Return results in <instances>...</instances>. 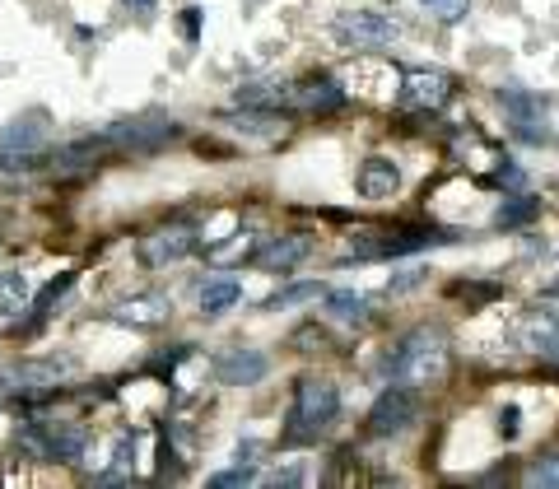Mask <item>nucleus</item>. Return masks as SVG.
Instances as JSON below:
<instances>
[{
  "label": "nucleus",
  "instance_id": "obj_29",
  "mask_svg": "<svg viewBox=\"0 0 559 489\" xmlns=\"http://www.w3.org/2000/svg\"><path fill=\"white\" fill-rule=\"evenodd\" d=\"M122 5H126V10H136L140 19H150V14L159 10V0H122Z\"/></svg>",
  "mask_w": 559,
  "mask_h": 489
},
{
  "label": "nucleus",
  "instance_id": "obj_8",
  "mask_svg": "<svg viewBox=\"0 0 559 489\" xmlns=\"http://www.w3.org/2000/svg\"><path fill=\"white\" fill-rule=\"evenodd\" d=\"M396 187H401V168H396L387 154H369L364 168H359V196L387 201V196H396Z\"/></svg>",
  "mask_w": 559,
  "mask_h": 489
},
{
  "label": "nucleus",
  "instance_id": "obj_5",
  "mask_svg": "<svg viewBox=\"0 0 559 489\" xmlns=\"http://www.w3.org/2000/svg\"><path fill=\"white\" fill-rule=\"evenodd\" d=\"M336 33L345 42H355V47H382V42L396 38V24L378 10H355V14H341L336 19Z\"/></svg>",
  "mask_w": 559,
  "mask_h": 489
},
{
  "label": "nucleus",
  "instance_id": "obj_18",
  "mask_svg": "<svg viewBox=\"0 0 559 489\" xmlns=\"http://www.w3.org/2000/svg\"><path fill=\"white\" fill-rule=\"evenodd\" d=\"M98 154H103V140H75V145H66V150H56L52 163L61 168V173H70V168H89V163H98Z\"/></svg>",
  "mask_w": 559,
  "mask_h": 489
},
{
  "label": "nucleus",
  "instance_id": "obj_11",
  "mask_svg": "<svg viewBox=\"0 0 559 489\" xmlns=\"http://www.w3.org/2000/svg\"><path fill=\"white\" fill-rule=\"evenodd\" d=\"M308 252H313V238L294 233V238H280V243L266 247V252L257 257V266H261V271H271V275H280V271H294Z\"/></svg>",
  "mask_w": 559,
  "mask_h": 489
},
{
  "label": "nucleus",
  "instance_id": "obj_19",
  "mask_svg": "<svg viewBox=\"0 0 559 489\" xmlns=\"http://www.w3.org/2000/svg\"><path fill=\"white\" fill-rule=\"evenodd\" d=\"M5 140H10L14 150H33V145H42V140H47V122H42V112H28V117H19V122L5 131Z\"/></svg>",
  "mask_w": 559,
  "mask_h": 489
},
{
  "label": "nucleus",
  "instance_id": "obj_15",
  "mask_svg": "<svg viewBox=\"0 0 559 489\" xmlns=\"http://www.w3.org/2000/svg\"><path fill=\"white\" fill-rule=\"evenodd\" d=\"M224 122H229L233 131H247L252 140H275V136H285V122H280L275 112H233V117H224Z\"/></svg>",
  "mask_w": 559,
  "mask_h": 489
},
{
  "label": "nucleus",
  "instance_id": "obj_17",
  "mask_svg": "<svg viewBox=\"0 0 559 489\" xmlns=\"http://www.w3.org/2000/svg\"><path fill=\"white\" fill-rule=\"evenodd\" d=\"M536 215H541V201L522 191V196H513V201H508L504 210L494 215V224H499V229H522V224H532Z\"/></svg>",
  "mask_w": 559,
  "mask_h": 489
},
{
  "label": "nucleus",
  "instance_id": "obj_6",
  "mask_svg": "<svg viewBox=\"0 0 559 489\" xmlns=\"http://www.w3.org/2000/svg\"><path fill=\"white\" fill-rule=\"evenodd\" d=\"M448 94H452V84L438 70H410L406 84H401V103L406 108H443Z\"/></svg>",
  "mask_w": 559,
  "mask_h": 489
},
{
  "label": "nucleus",
  "instance_id": "obj_20",
  "mask_svg": "<svg viewBox=\"0 0 559 489\" xmlns=\"http://www.w3.org/2000/svg\"><path fill=\"white\" fill-rule=\"evenodd\" d=\"M19 308H28V280L24 271H5L0 275V317H14Z\"/></svg>",
  "mask_w": 559,
  "mask_h": 489
},
{
  "label": "nucleus",
  "instance_id": "obj_10",
  "mask_svg": "<svg viewBox=\"0 0 559 489\" xmlns=\"http://www.w3.org/2000/svg\"><path fill=\"white\" fill-rule=\"evenodd\" d=\"M294 98L313 112H336L345 103V89L331 80V75H308V80L294 84Z\"/></svg>",
  "mask_w": 559,
  "mask_h": 489
},
{
  "label": "nucleus",
  "instance_id": "obj_26",
  "mask_svg": "<svg viewBox=\"0 0 559 489\" xmlns=\"http://www.w3.org/2000/svg\"><path fill=\"white\" fill-rule=\"evenodd\" d=\"M420 280H424V271H406V275H396V280H392L387 289H392V294H406V289H415Z\"/></svg>",
  "mask_w": 559,
  "mask_h": 489
},
{
  "label": "nucleus",
  "instance_id": "obj_7",
  "mask_svg": "<svg viewBox=\"0 0 559 489\" xmlns=\"http://www.w3.org/2000/svg\"><path fill=\"white\" fill-rule=\"evenodd\" d=\"M196 247V233L191 229H159L145 238V247H140V257H145V266H168V261H182Z\"/></svg>",
  "mask_w": 559,
  "mask_h": 489
},
{
  "label": "nucleus",
  "instance_id": "obj_2",
  "mask_svg": "<svg viewBox=\"0 0 559 489\" xmlns=\"http://www.w3.org/2000/svg\"><path fill=\"white\" fill-rule=\"evenodd\" d=\"M341 415V392L331 378H299L294 387V410H289L285 443H313L336 424Z\"/></svg>",
  "mask_w": 559,
  "mask_h": 489
},
{
  "label": "nucleus",
  "instance_id": "obj_27",
  "mask_svg": "<svg viewBox=\"0 0 559 489\" xmlns=\"http://www.w3.org/2000/svg\"><path fill=\"white\" fill-rule=\"evenodd\" d=\"M182 33H187V38H191V42L201 38V10H196V5H191V10H187V14H182Z\"/></svg>",
  "mask_w": 559,
  "mask_h": 489
},
{
  "label": "nucleus",
  "instance_id": "obj_23",
  "mask_svg": "<svg viewBox=\"0 0 559 489\" xmlns=\"http://www.w3.org/2000/svg\"><path fill=\"white\" fill-rule=\"evenodd\" d=\"M527 480H532V485L559 489V452H546V457H536L532 471H527Z\"/></svg>",
  "mask_w": 559,
  "mask_h": 489
},
{
  "label": "nucleus",
  "instance_id": "obj_24",
  "mask_svg": "<svg viewBox=\"0 0 559 489\" xmlns=\"http://www.w3.org/2000/svg\"><path fill=\"white\" fill-rule=\"evenodd\" d=\"M420 5L434 14V19H443V24H457V19L471 10V0H420Z\"/></svg>",
  "mask_w": 559,
  "mask_h": 489
},
{
  "label": "nucleus",
  "instance_id": "obj_3",
  "mask_svg": "<svg viewBox=\"0 0 559 489\" xmlns=\"http://www.w3.org/2000/svg\"><path fill=\"white\" fill-rule=\"evenodd\" d=\"M415 415H420L415 392H410V387H392V392H382L378 401H373L369 429L378 438H392V434H401V429H410V420H415Z\"/></svg>",
  "mask_w": 559,
  "mask_h": 489
},
{
  "label": "nucleus",
  "instance_id": "obj_25",
  "mask_svg": "<svg viewBox=\"0 0 559 489\" xmlns=\"http://www.w3.org/2000/svg\"><path fill=\"white\" fill-rule=\"evenodd\" d=\"M252 471H247V466H238V471H219V476H210V485L215 489H238V485H252Z\"/></svg>",
  "mask_w": 559,
  "mask_h": 489
},
{
  "label": "nucleus",
  "instance_id": "obj_16",
  "mask_svg": "<svg viewBox=\"0 0 559 489\" xmlns=\"http://www.w3.org/2000/svg\"><path fill=\"white\" fill-rule=\"evenodd\" d=\"M238 299H243V285H233V280H215V285L201 289V313L219 317V313H229Z\"/></svg>",
  "mask_w": 559,
  "mask_h": 489
},
{
  "label": "nucleus",
  "instance_id": "obj_28",
  "mask_svg": "<svg viewBox=\"0 0 559 489\" xmlns=\"http://www.w3.org/2000/svg\"><path fill=\"white\" fill-rule=\"evenodd\" d=\"M518 415H522L518 406H504V415H499V429H504V438L518 434Z\"/></svg>",
  "mask_w": 559,
  "mask_h": 489
},
{
  "label": "nucleus",
  "instance_id": "obj_1",
  "mask_svg": "<svg viewBox=\"0 0 559 489\" xmlns=\"http://www.w3.org/2000/svg\"><path fill=\"white\" fill-rule=\"evenodd\" d=\"M387 373L406 387H434L448 378V331L443 326H415L396 354L387 359Z\"/></svg>",
  "mask_w": 559,
  "mask_h": 489
},
{
  "label": "nucleus",
  "instance_id": "obj_13",
  "mask_svg": "<svg viewBox=\"0 0 559 489\" xmlns=\"http://www.w3.org/2000/svg\"><path fill=\"white\" fill-rule=\"evenodd\" d=\"M117 322H136V326H159L168 317V299L159 294H145V299H126L122 308H112Z\"/></svg>",
  "mask_w": 559,
  "mask_h": 489
},
{
  "label": "nucleus",
  "instance_id": "obj_14",
  "mask_svg": "<svg viewBox=\"0 0 559 489\" xmlns=\"http://www.w3.org/2000/svg\"><path fill=\"white\" fill-rule=\"evenodd\" d=\"M369 308L373 299L369 294H355V289H331L327 294V313L336 322H369Z\"/></svg>",
  "mask_w": 559,
  "mask_h": 489
},
{
  "label": "nucleus",
  "instance_id": "obj_12",
  "mask_svg": "<svg viewBox=\"0 0 559 489\" xmlns=\"http://www.w3.org/2000/svg\"><path fill=\"white\" fill-rule=\"evenodd\" d=\"M42 443H47V457L52 462H80L84 448H89V434L84 429H70V424H52V429H42Z\"/></svg>",
  "mask_w": 559,
  "mask_h": 489
},
{
  "label": "nucleus",
  "instance_id": "obj_9",
  "mask_svg": "<svg viewBox=\"0 0 559 489\" xmlns=\"http://www.w3.org/2000/svg\"><path fill=\"white\" fill-rule=\"evenodd\" d=\"M178 136V126L164 122V117H150V122H122L112 126L108 140H117V145H131V150H150V145H159V140Z\"/></svg>",
  "mask_w": 559,
  "mask_h": 489
},
{
  "label": "nucleus",
  "instance_id": "obj_21",
  "mask_svg": "<svg viewBox=\"0 0 559 489\" xmlns=\"http://www.w3.org/2000/svg\"><path fill=\"white\" fill-rule=\"evenodd\" d=\"M322 294V285H313V280H303V285H285V289H275L271 299L261 303L266 313H280V308H294V303H308Z\"/></svg>",
  "mask_w": 559,
  "mask_h": 489
},
{
  "label": "nucleus",
  "instance_id": "obj_4",
  "mask_svg": "<svg viewBox=\"0 0 559 489\" xmlns=\"http://www.w3.org/2000/svg\"><path fill=\"white\" fill-rule=\"evenodd\" d=\"M266 368H271V359L261 350H252V345H233V350H224L215 359V378L229 382V387H252V382L266 378Z\"/></svg>",
  "mask_w": 559,
  "mask_h": 489
},
{
  "label": "nucleus",
  "instance_id": "obj_22",
  "mask_svg": "<svg viewBox=\"0 0 559 489\" xmlns=\"http://www.w3.org/2000/svg\"><path fill=\"white\" fill-rule=\"evenodd\" d=\"M70 285H75V271H61V280H52V285H47V289L38 294V303H33V313H38V317H47V313L56 308V303H61V294H66Z\"/></svg>",
  "mask_w": 559,
  "mask_h": 489
}]
</instances>
